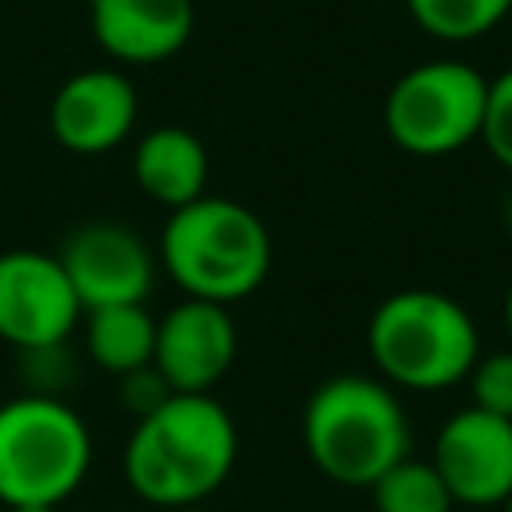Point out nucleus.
Segmentation results:
<instances>
[{
    "instance_id": "obj_1",
    "label": "nucleus",
    "mask_w": 512,
    "mask_h": 512,
    "mask_svg": "<svg viewBox=\"0 0 512 512\" xmlns=\"http://www.w3.org/2000/svg\"><path fill=\"white\" fill-rule=\"evenodd\" d=\"M236 420L212 392H172L132 424L124 480L152 508H192L208 500L236 464Z\"/></svg>"
},
{
    "instance_id": "obj_2",
    "label": "nucleus",
    "mask_w": 512,
    "mask_h": 512,
    "mask_svg": "<svg viewBox=\"0 0 512 512\" xmlns=\"http://www.w3.org/2000/svg\"><path fill=\"white\" fill-rule=\"evenodd\" d=\"M304 452L340 488H372L412 448L408 412L392 384L380 376H328L300 416Z\"/></svg>"
},
{
    "instance_id": "obj_3",
    "label": "nucleus",
    "mask_w": 512,
    "mask_h": 512,
    "mask_svg": "<svg viewBox=\"0 0 512 512\" xmlns=\"http://www.w3.org/2000/svg\"><path fill=\"white\" fill-rule=\"evenodd\" d=\"M156 260L184 296L228 308L264 284L272 268V236L240 200L204 192L200 200L168 212Z\"/></svg>"
},
{
    "instance_id": "obj_4",
    "label": "nucleus",
    "mask_w": 512,
    "mask_h": 512,
    "mask_svg": "<svg viewBox=\"0 0 512 512\" xmlns=\"http://www.w3.org/2000/svg\"><path fill=\"white\" fill-rule=\"evenodd\" d=\"M368 352L384 384L444 392L472 372L480 332L472 312L448 292L400 288L376 304L368 320Z\"/></svg>"
},
{
    "instance_id": "obj_5",
    "label": "nucleus",
    "mask_w": 512,
    "mask_h": 512,
    "mask_svg": "<svg viewBox=\"0 0 512 512\" xmlns=\"http://www.w3.org/2000/svg\"><path fill=\"white\" fill-rule=\"evenodd\" d=\"M92 464L88 424L60 396H12L0 404V504H60Z\"/></svg>"
},
{
    "instance_id": "obj_6",
    "label": "nucleus",
    "mask_w": 512,
    "mask_h": 512,
    "mask_svg": "<svg viewBox=\"0 0 512 512\" xmlns=\"http://www.w3.org/2000/svg\"><path fill=\"white\" fill-rule=\"evenodd\" d=\"M488 76L440 56L396 76L384 96V132L408 156H448L480 140Z\"/></svg>"
},
{
    "instance_id": "obj_7",
    "label": "nucleus",
    "mask_w": 512,
    "mask_h": 512,
    "mask_svg": "<svg viewBox=\"0 0 512 512\" xmlns=\"http://www.w3.org/2000/svg\"><path fill=\"white\" fill-rule=\"evenodd\" d=\"M80 300L56 256L36 248L0 252V340L16 352L64 344L80 324Z\"/></svg>"
},
{
    "instance_id": "obj_8",
    "label": "nucleus",
    "mask_w": 512,
    "mask_h": 512,
    "mask_svg": "<svg viewBox=\"0 0 512 512\" xmlns=\"http://www.w3.org/2000/svg\"><path fill=\"white\" fill-rule=\"evenodd\" d=\"M80 312L108 304H144L156 280L152 248L120 220H88L72 228L56 252Z\"/></svg>"
},
{
    "instance_id": "obj_9",
    "label": "nucleus",
    "mask_w": 512,
    "mask_h": 512,
    "mask_svg": "<svg viewBox=\"0 0 512 512\" xmlns=\"http://www.w3.org/2000/svg\"><path fill=\"white\" fill-rule=\"evenodd\" d=\"M432 468L456 504L500 508L512 496V420L472 404L460 408L436 432Z\"/></svg>"
},
{
    "instance_id": "obj_10",
    "label": "nucleus",
    "mask_w": 512,
    "mask_h": 512,
    "mask_svg": "<svg viewBox=\"0 0 512 512\" xmlns=\"http://www.w3.org/2000/svg\"><path fill=\"white\" fill-rule=\"evenodd\" d=\"M236 360V324L224 304L184 296L156 320L152 364L172 392H212Z\"/></svg>"
},
{
    "instance_id": "obj_11",
    "label": "nucleus",
    "mask_w": 512,
    "mask_h": 512,
    "mask_svg": "<svg viewBox=\"0 0 512 512\" xmlns=\"http://www.w3.org/2000/svg\"><path fill=\"white\" fill-rule=\"evenodd\" d=\"M48 128H52L56 144L76 152V156L112 152L136 128L132 80L116 68L72 72L48 104Z\"/></svg>"
},
{
    "instance_id": "obj_12",
    "label": "nucleus",
    "mask_w": 512,
    "mask_h": 512,
    "mask_svg": "<svg viewBox=\"0 0 512 512\" xmlns=\"http://www.w3.org/2000/svg\"><path fill=\"white\" fill-rule=\"evenodd\" d=\"M192 0H88L92 40L120 64H160L192 36Z\"/></svg>"
},
{
    "instance_id": "obj_13",
    "label": "nucleus",
    "mask_w": 512,
    "mask_h": 512,
    "mask_svg": "<svg viewBox=\"0 0 512 512\" xmlns=\"http://www.w3.org/2000/svg\"><path fill=\"white\" fill-rule=\"evenodd\" d=\"M132 176L168 212L184 208L200 200L208 188V148L200 144L196 132L180 124H160L136 140Z\"/></svg>"
},
{
    "instance_id": "obj_14",
    "label": "nucleus",
    "mask_w": 512,
    "mask_h": 512,
    "mask_svg": "<svg viewBox=\"0 0 512 512\" xmlns=\"http://www.w3.org/2000/svg\"><path fill=\"white\" fill-rule=\"evenodd\" d=\"M156 348V316L144 304H108L84 312V352L96 368L124 376L152 364Z\"/></svg>"
},
{
    "instance_id": "obj_15",
    "label": "nucleus",
    "mask_w": 512,
    "mask_h": 512,
    "mask_svg": "<svg viewBox=\"0 0 512 512\" xmlns=\"http://www.w3.org/2000/svg\"><path fill=\"white\" fill-rule=\"evenodd\" d=\"M368 496L376 512H452L456 508L432 460H412V456L396 460L384 476H376Z\"/></svg>"
},
{
    "instance_id": "obj_16",
    "label": "nucleus",
    "mask_w": 512,
    "mask_h": 512,
    "mask_svg": "<svg viewBox=\"0 0 512 512\" xmlns=\"http://www.w3.org/2000/svg\"><path fill=\"white\" fill-rule=\"evenodd\" d=\"M404 8L432 40L464 44L492 32L512 12V0H404Z\"/></svg>"
},
{
    "instance_id": "obj_17",
    "label": "nucleus",
    "mask_w": 512,
    "mask_h": 512,
    "mask_svg": "<svg viewBox=\"0 0 512 512\" xmlns=\"http://www.w3.org/2000/svg\"><path fill=\"white\" fill-rule=\"evenodd\" d=\"M464 380L472 388V408L512 420V348L476 356V364Z\"/></svg>"
},
{
    "instance_id": "obj_18",
    "label": "nucleus",
    "mask_w": 512,
    "mask_h": 512,
    "mask_svg": "<svg viewBox=\"0 0 512 512\" xmlns=\"http://www.w3.org/2000/svg\"><path fill=\"white\" fill-rule=\"evenodd\" d=\"M480 144L492 152L500 168L512 172V68L488 80L484 96V120H480Z\"/></svg>"
},
{
    "instance_id": "obj_19",
    "label": "nucleus",
    "mask_w": 512,
    "mask_h": 512,
    "mask_svg": "<svg viewBox=\"0 0 512 512\" xmlns=\"http://www.w3.org/2000/svg\"><path fill=\"white\" fill-rule=\"evenodd\" d=\"M124 384H120V400H124V408L140 420V416H148L152 408H160L168 396H172V388H168V380L156 372V364H144V368H136V372H124L120 376Z\"/></svg>"
},
{
    "instance_id": "obj_20",
    "label": "nucleus",
    "mask_w": 512,
    "mask_h": 512,
    "mask_svg": "<svg viewBox=\"0 0 512 512\" xmlns=\"http://www.w3.org/2000/svg\"><path fill=\"white\" fill-rule=\"evenodd\" d=\"M8 512H56L52 504H12Z\"/></svg>"
},
{
    "instance_id": "obj_21",
    "label": "nucleus",
    "mask_w": 512,
    "mask_h": 512,
    "mask_svg": "<svg viewBox=\"0 0 512 512\" xmlns=\"http://www.w3.org/2000/svg\"><path fill=\"white\" fill-rule=\"evenodd\" d=\"M504 324H508V340H512V284H508V296H504Z\"/></svg>"
},
{
    "instance_id": "obj_22",
    "label": "nucleus",
    "mask_w": 512,
    "mask_h": 512,
    "mask_svg": "<svg viewBox=\"0 0 512 512\" xmlns=\"http://www.w3.org/2000/svg\"><path fill=\"white\" fill-rule=\"evenodd\" d=\"M504 220H508V228H512V188H508V200H504Z\"/></svg>"
},
{
    "instance_id": "obj_23",
    "label": "nucleus",
    "mask_w": 512,
    "mask_h": 512,
    "mask_svg": "<svg viewBox=\"0 0 512 512\" xmlns=\"http://www.w3.org/2000/svg\"><path fill=\"white\" fill-rule=\"evenodd\" d=\"M164 512H204L200 504H192V508H164Z\"/></svg>"
},
{
    "instance_id": "obj_24",
    "label": "nucleus",
    "mask_w": 512,
    "mask_h": 512,
    "mask_svg": "<svg viewBox=\"0 0 512 512\" xmlns=\"http://www.w3.org/2000/svg\"><path fill=\"white\" fill-rule=\"evenodd\" d=\"M500 512H512V496H508V500H504V504H500Z\"/></svg>"
}]
</instances>
